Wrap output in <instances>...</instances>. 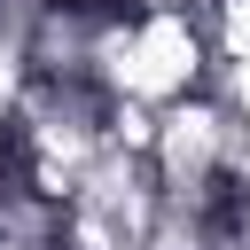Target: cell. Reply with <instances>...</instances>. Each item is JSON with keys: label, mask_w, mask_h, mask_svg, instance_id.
Segmentation results:
<instances>
[{"label": "cell", "mask_w": 250, "mask_h": 250, "mask_svg": "<svg viewBox=\"0 0 250 250\" xmlns=\"http://www.w3.org/2000/svg\"><path fill=\"white\" fill-rule=\"evenodd\" d=\"M203 23H211L219 62H242V55H250V0H211V8H203Z\"/></svg>", "instance_id": "6da1fadb"}, {"label": "cell", "mask_w": 250, "mask_h": 250, "mask_svg": "<svg viewBox=\"0 0 250 250\" xmlns=\"http://www.w3.org/2000/svg\"><path fill=\"white\" fill-rule=\"evenodd\" d=\"M203 86H219V102L250 125V55H242V62H211V78H203Z\"/></svg>", "instance_id": "7a4b0ae2"}]
</instances>
